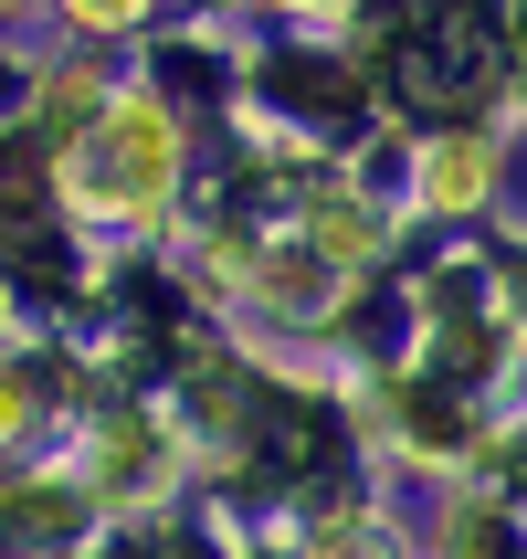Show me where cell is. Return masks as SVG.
Segmentation results:
<instances>
[{
  "mask_svg": "<svg viewBox=\"0 0 527 559\" xmlns=\"http://www.w3.org/2000/svg\"><path fill=\"white\" fill-rule=\"evenodd\" d=\"M158 190H169V117L158 106H117V117L95 127V148L74 158V201H95V212H148Z\"/></svg>",
  "mask_w": 527,
  "mask_h": 559,
  "instance_id": "cell-1",
  "label": "cell"
},
{
  "mask_svg": "<svg viewBox=\"0 0 527 559\" xmlns=\"http://www.w3.org/2000/svg\"><path fill=\"white\" fill-rule=\"evenodd\" d=\"M137 0H74V22H127Z\"/></svg>",
  "mask_w": 527,
  "mask_h": 559,
  "instance_id": "cell-2",
  "label": "cell"
}]
</instances>
